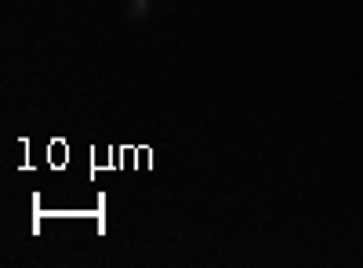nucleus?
<instances>
[{
    "instance_id": "nucleus-1",
    "label": "nucleus",
    "mask_w": 363,
    "mask_h": 268,
    "mask_svg": "<svg viewBox=\"0 0 363 268\" xmlns=\"http://www.w3.org/2000/svg\"><path fill=\"white\" fill-rule=\"evenodd\" d=\"M131 4H145V0H131Z\"/></svg>"
}]
</instances>
